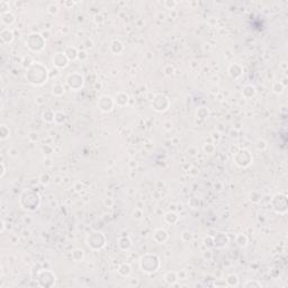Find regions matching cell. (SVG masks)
<instances>
[{"instance_id":"obj_25","label":"cell","mask_w":288,"mask_h":288,"mask_svg":"<svg viewBox=\"0 0 288 288\" xmlns=\"http://www.w3.org/2000/svg\"><path fill=\"white\" fill-rule=\"evenodd\" d=\"M105 205H106V206H112L113 205L112 198H106V200H105Z\"/></svg>"},{"instance_id":"obj_15","label":"cell","mask_w":288,"mask_h":288,"mask_svg":"<svg viewBox=\"0 0 288 288\" xmlns=\"http://www.w3.org/2000/svg\"><path fill=\"white\" fill-rule=\"evenodd\" d=\"M0 133H1V140H6L10 134L9 129L6 125H1V129H0Z\"/></svg>"},{"instance_id":"obj_22","label":"cell","mask_w":288,"mask_h":288,"mask_svg":"<svg viewBox=\"0 0 288 288\" xmlns=\"http://www.w3.org/2000/svg\"><path fill=\"white\" fill-rule=\"evenodd\" d=\"M28 138H29L30 141H33V142H36V141H39V134L37 133H30L29 135H28Z\"/></svg>"},{"instance_id":"obj_4","label":"cell","mask_w":288,"mask_h":288,"mask_svg":"<svg viewBox=\"0 0 288 288\" xmlns=\"http://www.w3.org/2000/svg\"><path fill=\"white\" fill-rule=\"evenodd\" d=\"M0 37L2 39L4 43H11L14 39V34L13 32L9 29V28H5V29L1 30L0 33Z\"/></svg>"},{"instance_id":"obj_27","label":"cell","mask_w":288,"mask_h":288,"mask_svg":"<svg viewBox=\"0 0 288 288\" xmlns=\"http://www.w3.org/2000/svg\"><path fill=\"white\" fill-rule=\"evenodd\" d=\"M131 162H132V163H131V166H132V167H133V168H134V167H136V166H134V162H136V161H133V160H132V161H131Z\"/></svg>"},{"instance_id":"obj_13","label":"cell","mask_w":288,"mask_h":288,"mask_svg":"<svg viewBox=\"0 0 288 288\" xmlns=\"http://www.w3.org/2000/svg\"><path fill=\"white\" fill-rule=\"evenodd\" d=\"M72 258L76 260V261H81L82 259H83V251L82 250H80V249H77V250H74L72 252Z\"/></svg>"},{"instance_id":"obj_3","label":"cell","mask_w":288,"mask_h":288,"mask_svg":"<svg viewBox=\"0 0 288 288\" xmlns=\"http://www.w3.org/2000/svg\"><path fill=\"white\" fill-rule=\"evenodd\" d=\"M69 59L67 57L64 53H56L55 56L53 57V64L57 68H64L68 65Z\"/></svg>"},{"instance_id":"obj_7","label":"cell","mask_w":288,"mask_h":288,"mask_svg":"<svg viewBox=\"0 0 288 288\" xmlns=\"http://www.w3.org/2000/svg\"><path fill=\"white\" fill-rule=\"evenodd\" d=\"M127 101H129V96L126 95V94H124V92H120V94H118V95L116 96L117 105H119V106H125V105L127 104Z\"/></svg>"},{"instance_id":"obj_24","label":"cell","mask_w":288,"mask_h":288,"mask_svg":"<svg viewBox=\"0 0 288 288\" xmlns=\"http://www.w3.org/2000/svg\"><path fill=\"white\" fill-rule=\"evenodd\" d=\"M164 5H166V6H169V7H170L171 9H173V7H176L177 5H178V2H176V1H172V2H168V1H166V2H164Z\"/></svg>"},{"instance_id":"obj_23","label":"cell","mask_w":288,"mask_h":288,"mask_svg":"<svg viewBox=\"0 0 288 288\" xmlns=\"http://www.w3.org/2000/svg\"><path fill=\"white\" fill-rule=\"evenodd\" d=\"M243 286H244V287H249V286H257V287H260V286H261V284L255 283V281H248V283H245Z\"/></svg>"},{"instance_id":"obj_11","label":"cell","mask_w":288,"mask_h":288,"mask_svg":"<svg viewBox=\"0 0 288 288\" xmlns=\"http://www.w3.org/2000/svg\"><path fill=\"white\" fill-rule=\"evenodd\" d=\"M164 219H166L169 224H175L178 222V216H177V214H175V213L169 212V213H167V214L164 215Z\"/></svg>"},{"instance_id":"obj_8","label":"cell","mask_w":288,"mask_h":288,"mask_svg":"<svg viewBox=\"0 0 288 288\" xmlns=\"http://www.w3.org/2000/svg\"><path fill=\"white\" fill-rule=\"evenodd\" d=\"M161 237L160 239V243H163L164 241L168 239V233H167V231H164V230H162V228H159V230H156L154 232V239H156V237Z\"/></svg>"},{"instance_id":"obj_18","label":"cell","mask_w":288,"mask_h":288,"mask_svg":"<svg viewBox=\"0 0 288 288\" xmlns=\"http://www.w3.org/2000/svg\"><path fill=\"white\" fill-rule=\"evenodd\" d=\"M39 181H41L43 185H48V182H50V176H48V173H42L41 177H39Z\"/></svg>"},{"instance_id":"obj_1","label":"cell","mask_w":288,"mask_h":288,"mask_svg":"<svg viewBox=\"0 0 288 288\" xmlns=\"http://www.w3.org/2000/svg\"><path fill=\"white\" fill-rule=\"evenodd\" d=\"M150 258H151L150 260H147V258H146V255H145V257H143V258L141 259V268L143 269V271L149 272V274L155 272L156 269L159 268V266H154V263H160L159 258H158L155 254H151Z\"/></svg>"},{"instance_id":"obj_19","label":"cell","mask_w":288,"mask_h":288,"mask_svg":"<svg viewBox=\"0 0 288 288\" xmlns=\"http://www.w3.org/2000/svg\"><path fill=\"white\" fill-rule=\"evenodd\" d=\"M272 89H274V91L277 92V94H281L283 90H284V87H283V85H281L280 82H276L275 85H274V87H272Z\"/></svg>"},{"instance_id":"obj_12","label":"cell","mask_w":288,"mask_h":288,"mask_svg":"<svg viewBox=\"0 0 288 288\" xmlns=\"http://www.w3.org/2000/svg\"><path fill=\"white\" fill-rule=\"evenodd\" d=\"M118 272H119L122 276L127 277V276H129V274H131V267H129V265H126V263H123V265L119 267Z\"/></svg>"},{"instance_id":"obj_16","label":"cell","mask_w":288,"mask_h":288,"mask_svg":"<svg viewBox=\"0 0 288 288\" xmlns=\"http://www.w3.org/2000/svg\"><path fill=\"white\" fill-rule=\"evenodd\" d=\"M237 242L239 243V245H240V246H245V245H246V243H248V239H246V237H245V235L241 234V235H239V237H237Z\"/></svg>"},{"instance_id":"obj_26","label":"cell","mask_w":288,"mask_h":288,"mask_svg":"<svg viewBox=\"0 0 288 288\" xmlns=\"http://www.w3.org/2000/svg\"><path fill=\"white\" fill-rule=\"evenodd\" d=\"M1 169H2V171H1V178L5 176V172H6V169H5V164L1 163Z\"/></svg>"},{"instance_id":"obj_20","label":"cell","mask_w":288,"mask_h":288,"mask_svg":"<svg viewBox=\"0 0 288 288\" xmlns=\"http://www.w3.org/2000/svg\"><path fill=\"white\" fill-rule=\"evenodd\" d=\"M255 146H257V149H258V150L263 151V150H265V149L267 147V143L265 142L263 140H258V142H257Z\"/></svg>"},{"instance_id":"obj_6","label":"cell","mask_w":288,"mask_h":288,"mask_svg":"<svg viewBox=\"0 0 288 288\" xmlns=\"http://www.w3.org/2000/svg\"><path fill=\"white\" fill-rule=\"evenodd\" d=\"M64 54L67 55V57H68V59H69V61H70V60H74V59H77L79 52L77 51V48H76L70 46V48H68L67 50H65Z\"/></svg>"},{"instance_id":"obj_21","label":"cell","mask_w":288,"mask_h":288,"mask_svg":"<svg viewBox=\"0 0 288 288\" xmlns=\"http://www.w3.org/2000/svg\"><path fill=\"white\" fill-rule=\"evenodd\" d=\"M48 13L53 14V15H55V14L59 13V7H57L56 5H54V4L50 5V6L48 7Z\"/></svg>"},{"instance_id":"obj_14","label":"cell","mask_w":288,"mask_h":288,"mask_svg":"<svg viewBox=\"0 0 288 288\" xmlns=\"http://www.w3.org/2000/svg\"><path fill=\"white\" fill-rule=\"evenodd\" d=\"M226 283H228V286H237L239 285V279H237V277L235 275H231L228 277Z\"/></svg>"},{"instance_id":"obj_10","label":"cell","mask_w":288,"mask_h":288,"mask_svg":"<svg viewBox=\"0 0 288 288\" xmlns=\"http://www.w3.org/2000/svg\"><path fill=\"white\" fill-rule=\"evenodd\" d=\"M164 279H166V281H167L168 284L173 285L177 280L179 279V277L177 276L176 272H168V274L166 275V277H164Z\"/></svg>"},{"instance_id":"obj_9","label":"cell","mask_w":288,"mask_h":288,"mask_svg":"<svg viewBox=\"0 0 288 288\" xmlns=\"http://www.w3.org/2000/svg\"><path fill=\"white\" fill-rule=\"evenodd\" d=\"M226 243H228V237H226L225 234L223 235V239H222V240L219 239L218 234H217V237H216L215 240H214V245L217 246V248H223L224 245H226Z\"/></svg>"},{"instance_id":"obj_5","label":"cell","mask_w":288,"mask_h":288,"mask_svg":"<svg viewBox=\"0 0 288 288\" xmlns=\"http://www.w3.org/2000/svg\"><path fill=\"white\" fill-rule=\"evenodd\" d=\"M1 22L4 23L5 25H11L14 22H15V16H14L13 14L10 13V11H8V13H5V14H1Z\"/></svg>"},{"instance_id":"obj_17","label":"cell","mask_w":288,"mask_h":288,"mask_svg":"<svg viewBox=\"0 0 288 288\" xmlns=\"http://www.w3.org/2000/svg\"><path fill=\"white\" fill-rule=\"evenodd\" d=\"M63 92H64V89H63V87L61 86V85H56L55 87H53V94H54V95L61 96Z\"/></svg>"},{"instance_id":"obj_2","label":"cell","mask_w":288,"mask_h":288,"mask_svg":"<svg viewBox=\"0 0 288 288\" xmlns=\"http://www.w3.org/2000/svg\"><path fill=\"white\" fill-rule=\"evenodd\" d=\"M98 106L100 110H103V112H110L114 106V100L109 96H103L99 99Z\"/></svg>"}]
</instances>
